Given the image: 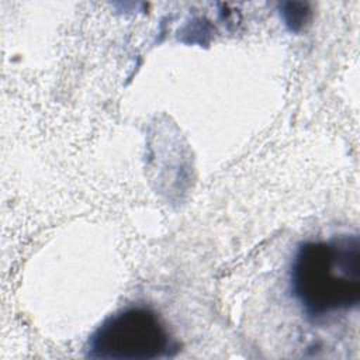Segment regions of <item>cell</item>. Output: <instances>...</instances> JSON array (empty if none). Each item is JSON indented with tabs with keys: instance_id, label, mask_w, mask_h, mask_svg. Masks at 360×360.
Instances as JSON below:
<instances>
[{
	"instance_id": "6da1fadb",
	"label": "cell",
	"mask_w": 360,
	"mask_h": 360,
	"mask_svg": "<svg viewBox=\"0 0 360 360\" xmlns=\"http://www.w3.org/2000/svg\"><path fill=\"white\" fill-rule=\"evenodd\" d=\"M290 291L311 321L360 304V236L342 233L302 242L291 260Z\"/></svg>"
},
{
	"instance_id": "7a4b0ae2",
	"label": "cell",
	"mask_w": 360,
	"mask_h": 360,
	"mask_svg": "<svg viewBox=\"0 0 360 360\" xmlns=\"http://www.w3.org/2000/svg\"><path fill=\"white\" fill-rule=\"evenodd\" d=\"M179 342L156 311L129 305L107 316L89 336L86 357L103 360H158L173 357Z\"/></svg>"
}]
</instances>
